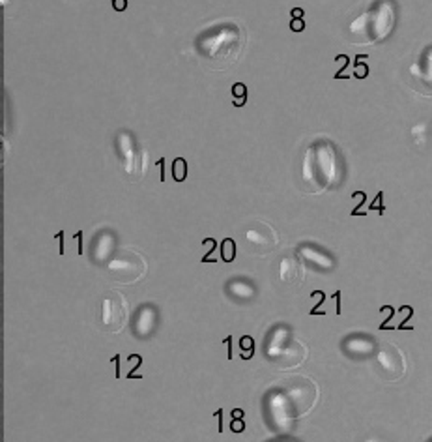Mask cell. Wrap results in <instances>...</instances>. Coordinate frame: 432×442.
Wrapping results in <instances>:
<instances>
[{
	"label": "cell",
	"mask_w": 432,
	"mask_h": 442,
	"mask_svg": "<svg viewBox=\"0 0 432 442\" xmlns=\"http://www.w3.org/2000/svg\"><path fill=\"white\" fill-rule=\"evenodd\" d=\"M242 414H243L242 411H234V412H232V416H234V418H242Z\"/></svg>",
	"instance_id": "ffe728a7"
},
{
	"label": "cell",
	"mask_w": 432,
	"mask_h": 442,
	"mask_svg": "<svg viewBox=\"0 0 432 442\" xmlns=\"http://www.w3.org/2000/svg\"><path fill=\"white\" fill-rule=\"evenodd\" d=\"M228 291H232L234 293V296H238V298H253V294H255V289L249 285V283L245 281H232L231 285H228Z\"/></svg>",
	"instance_id": "7c38bea8"
},
{
	"label": "cell",
	"mask_w": 432,
	"mask_h": 442,
	"mask_svg": "<svg viewBox=\"0 0 432 442\" xmlns=\"http://www.w3.org/2000/svg\"><path fill=\"white\" fill-rule=\"evenodd\" d=\"M129 320V303L120 291L109 289L96 306V324L109 334H118Z\"/></svg>",
	"instance_id": "7a4b0ae2"
},
{
	"label": "cell",
	"mask_w": 432,
	"mask_h": 442,
	"mask_svg": "<svg viewBox=\"0 0 432 442\" xmlns=\"http://www.w3.org/2000/svg\"><path fill=\"white\" fill-rule=\"evenodd\" d=\"M221 249H223V261L225 262H232L234 257H236V244L232 238H225L221 242Z\"/></svg>",
	"instance_id": "5bb4252c"
},
{
	"label": "cell",
	"mask_w": 432,
	"mask_h": 442,
	"mask_svg": "<svg viewBox=\"0 0 432 442\" xmlns=\"http://www.w3.org/2000/svg\"><path fill=\"white\" fill-rule=\"evenodd\" d=\"M277 278L279 281L287 283V285H299L304 281V262L296 255H284L279 261Z\"/></svg>",
	"instance_id": "52a82bcc"
},
{
	"label": "cell",
	"mask_w": 432,
	"mask_h": 442,
	"mask_svg": "<svg viewBox=\"0 0 432 442\" xmlns=\"http://www.w3.org/2000/svg\"><path fill=\"white\" fill-rule=\"evenodd\" d=\"M187 176V161L184 158H176L172 163V178L175 182H184Z\"/></svg>",
	"instance_id": "4fadbf2b"
},
{
	"label": "cell",
	"mask_w": 432,
	"mask_h": 442,
	"mask_svg": "<svg viewBox=\"0 0 432 442\" xmlns=\"http://www.w3.org/2000/svg\"><path fill=\"white\" fill-rule=\"evenodd\" d=\"M120 149L123 154V167L126 173L131 180H140L146 173V161H148V154L140 144H135L131 137L122 135L120 137Z\"/></svg>",
	"instance_id": "5b68a950"
},
{
	"label": "cell",
	"mask_w": 432,
	"mask_h": 442,
	"mask_svg": "<svg viewBox=\"0 0 432 442\" xmlns=\"http://www.w3.org/2000/svg\"><path fill=\"white\" fill-rule=\"evenodd\" d=\"M113 6L116 8V11H123L128 6V0H113Z\"/></svg>",
	"instance_id": "2e32d148"
},
{
	"label": "cell",
	"mask_w": 432,
	"mask_h": 442,
	"mask_svg": "<svg viewBox=\"0 0 432 442\" xmlns=\"http://www.w3.org/2000/svg\"><path fill=\"white\" fill-rule=\"evenodd\" d=\"M232 431H234V433L243 431V424L242 422H236V418H234V422H232Z\"/></svg>",
	"instance_id": "ac0fdd59"
},
{
	"label": "cell",
	"mask_w": 432,
	"mask_h": 442,
	"mask_svg": "<svg viewBox=\"0 0 432 442\" xmlns=\"http://www.w3.org/2000/svg\"><path fill=\"white\" fill-rule=\"evenodd\" d=\"M242 47L243 34L234 25L219 26L196 41V49L201 53V57L214 70H226L234 62H238Z\"/></svg>",
	"instance_id": "6da1fadb"
},
{
	"label": "cell",
	"mask_w": 432,
	"mask_h": 442,
	"mask_svg": "<svg viewBox=\"0 0 432 442\" xmlns=\"http://www.w3.org/2000/svg\"><path fill=\"white\" fill-rule=\"evenodd\" d=\"M160 323V313L154 306H143L139 309V313L135 317V335L140 338V340H146L148 335H152V332L155 330Z\"/></svg>",
	"instance_id": "ba28073f"
},
{
	"label": "cell",
	"mask_w": 432,
	"mask_h": 442,
	"mask_svg": "<svg viewBox=\"0 0 432 442\" xmlns=\"http://www.w3.org/2000/svg\"><path fill=\"white\" fill-rule=\"evenodd\" d=\"M232 94H234V105L238 107H243L247 102V87L243 82H236V85H232Z\"/></svg>",
	"instance_id": "9a60e30c"
},
{
	"label": "cell",
	"mask_w": 432,
	"mask_h": 442,
	"mask_svg": "<svg viewBox=\"0 0 432 442\" xmlns=\"http://www.w3.org/2000/svg\"><path fill=\"white\" fill-rule=\"evenodd\" d=\"M428 442H432V441H428Z\"/></svg>",
	"instance_id": "44dd1931"
},
{
	"label": "cell",
	"mask_w": 432,
	"mask_h": 442,
	"mask_svg": "<svg viewBox=\"0 0 432 442\" xmlns=\"http://www.w3.org/2000/svg\"><path fill=\"white\" fill-rule=\"evenodd\" d=\"M292 16L294 17H301V16H304V10H301V8H294Z\"/></svg>",
	"instance_id": "d6986e66"
},
{
	"label": "cell",
	"mask_w": 432,
	"mask_h": 442,
	"mask_svg": "<svg viewBox=\"0 0 432 442\" xmlns=\"http://www.w3.org/2000/svg\"><path fill=\"white\" fill-rule=\"evenodd\" d=\"M376 365L386 381H399L406 373V360L402 350L393 343H382L376 349Z\"/></svg>",
	"instance_id": "277c9868"
},
{
	"label": "cell",
	"mask_w": 432,
	"mask_h": 442,
	"mask_svg": "<svg viewBox=\"0 0 432 442\" xmlns=\"http://www.w3.org/2000/svg\"><path fill=\"white\" fill-rule=\"evenodd\" d=\"M98 246H94V261L101 262L113 253L114 249V238L111 235H99L96 240Z\"/></svg>",
	"instance_id": "9c48e42d"
},
{
	"label": "cell",
	"mask_w": 432,
	"mask_h": 442,
	"mask_svg": "<svg viewBox=\"0 0 432 442\" xmlns=\"http://www.w3.org/2000/svg\"><path fill=\"white\" fill-rule=\"evenodd\" d=\"M290 28H292L294 32H301L305 28L304 21H292V25H290Z\"/></svg>",
	"instance_id": "e0dca14e"
},
{
	"label": "cell",
	"mask_w": 432,
	"mask_h": 442,
	"mask_svg": "<svg viewBox=\"0 0 432 442\" xmlns=\"http://www.w3.org/2000/svg\"><path fill=\"white\" fill-rule=\"evenodd\" d=\"M301 253H304L309 261H313L316 266H320V268H331L333 266V261H331V259H329L326 253L314 252V249H311V247H301Z\"/></svg>",
	"instance_id": "8fae6325"
},
{
	"label": "cell",
	"mask_w": 432,
	"mask_h": 442,
	"mask_svg": "<svg viewBox=\"0 0 432 442\" xmlns=\"http://www.w3.org/2000/svg\"><path fill=\"white\" fill-rule=\"evenodd\" d=\"M345 349L354 355H369L376 349V343L369 338H352V340H346Z\"/></svg>",
	"instance_id": "30bf717a"
},
{
	"label": "cell",
	"mask_w": 432,
	"mask_h": 442,
	"mask_svg": "<svg viewBox=\"0 0 432 442\" xmlns=\"http://www.w3.org/2000/svg\"><path fill=\"white\" fill-rule=\"evenodd\" d=\"M245 240L251 244L258 253H272V249L279 244L277 232L273 231L272 225H267L266 221H258L257 225L247 229Z\"/></svg>",
	"instance_id": "8992f818"
},
{
	"label": "cell",
	"mask_w": 432,
	"mask_h": 442,
	"mask_svg": "<svg viewBox=\"0 0 432 442\" xmlns=\"http://www.w3.org/2000/svg\"><path fill=\"white\" fill-rule=\"evenodd\" d=\"M107 270L116 281L129 285L143 279L144 274L148 272V262L135 249H122L107 262Z\"/></svg>",
	"instance_id": "3957f363"
}]
</instances>
